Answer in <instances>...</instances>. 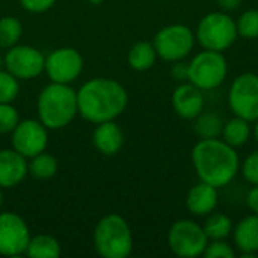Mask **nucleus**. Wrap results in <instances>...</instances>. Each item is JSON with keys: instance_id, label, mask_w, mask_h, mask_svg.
<instances>
[{"instance_id": "8", "label": "nucleus", "mask_w": 258, "mask_h": 258, "mask_svg": "<svg viewBox=\"0 0 258 258\" xmlns=\"http://www.w3.org/2000/svg\"><path fill=\"white\" fill-rule=\"evenodd\" d=\"M197 42L195 33L184 24H169L162 27L153 41L157 56L166 62L183 60L190 54Z\"/></svg>"}, {"instance_id": "17", "label": "nucleus", "mask_w": 258, "mask_h": 258, "mask_svg": "<svg viewBox=\"0 0 258 258\" xmlns=\"http://www.w3.org/2000/svg\"><path fill=\"white\" fill-rule=\"evenodd\" d=\"M233 239L242 257H254L258 252V215L251 213L240 219L233 230Z\"/></svg>"}, {"instance_id": "38", "label": "nucleus", "mask_w": 258, "mask_h": 258, "mask_svg": "<svg viewBox=\"0 0 258 258\" xmlns=\"http://www.w3.org/2000/svg\"><path fill=\"white\" fill-rule=\"evenodd\" d=\"M0 65H2V59H0Z\"/></svg>"}, {"instance_id": "21", "label": "nucleus", "mask_w": 258, "mask_h": 258, "mask_svg": "<svg viewBox=\"0 0 258 258\" xmlns=\"http://www.w3.org/2000/svg\"><path fill=\"white\" fill-rule=\"evenodd\" d=\"M26 255L32 258H57L60 255V243L50 234H38L30 237Z\"/></svg>"}, {"instance_id": "7", "label": "nucleus", "mask_w": 258, "mask_h": 258, "mask_svg": "<svg viewBox=\"0 0 258 258\" xmlns=\"http://www.w3.org/2000/svg\"><path fill=\"white\" fill-rule=\"evenodd\" d=\"M209 237L198 222L192 219H180L172 224L168 233L169 249L181 258H195L204 254Z\"/></svg>"}, {"instance_id": "10", "label": "nucleus", "mask_w": 258, "mask_h": 258, "mask_svg": "<svg viewBox=\"0 0 258 258\" xmlns=\"http://www.w3.org/2000/svg\"><path fill=\"white\" fill-rule=\"evenodd\" d=\"M30 231L26 221L12 212L0 213V255L17 257L26 254Z\"/></svg>"}, {"instance_id": "12", "label": "nucleus", "mask_w": 258, "mask_h": 258, "mask_svg": "<svg viewBox=\"0 0 258 258\" xmlns=\"http://www.w3.org/2000/svg\"><path fill=\"white\" fill-rule=\"evenodd\" d=\"M3 62L6 70L21 80L35 79L45 67V57L42 53L30 45H14L8 48Z\"/></svg>"}, {"instance_id": "1", "label": "nucleus", "mask_w": 258, "mask_h": 258, "mask_svg": "<svg viewBox=\"0 0 258 258\" xmlns=\"http://www.w3.org/2000/svg\"><path fill=\"white\" fill-rule=\"evenodd\" d=\"M192 165L200 181L222 189L239 174L240 159L236 148L219 138L200 139L192 150Z\"/></svg>"}, {"instance_id": "4", "label": "nucleus", "mask_w": 258, "mask_h": 258, "mask_svg": "<svg viewBox=\"0 0 258 258\" xmlns=\"http://www.w3.org/2000/svg\"><path fill=\"white\" fill-rule=\"evenodd\" d=\"M94 248L104 258H125L133 249V234L119 215L104 216L94 230Z\"/></svg>"}, {"instance_id": "27", "label": "nucleus", "mask_w": 258, "mask_h": 258, "mask_svg": "<svg viewBox=\"0 0 258 258\" xmlns=\"http://www.w3.org/2000/svg\"><path fill=\"white\" fill-rule=\"evenodd\" d=\"M20 92L18 79L8 70H0V103H12Z\"/></svg>"}, {"instance_id": "25", "label": "nucleus", "mask_w": 258, "mask_h": 258, "mask_svg": "<svg viewBox=\"0 0 258 258\" xmlns=\"http://www.w3.org/2000/svg\"><path fill=\"white\" fill-rule=\"evenodd\" d=\"M23 35L21 21L15 17H3L0 18V48H11L17 45Z\"/></svg>"}, {"instance_id": "2", "label": "nucleus", "mask_w": 258, "mask_h": 258, "mask_svg": "<svg viewBox=\"0 0 258 258\" xmlns=\"http://www.w3.org/2000/svg\"><path fill=\"white\" fill-rule=\"evenodd\" d=\"M128 94L116 80L97 77L88 80L77 91L79 113L89 122L113 121L127 107Z\"/></svg>"}, {"instance_id": "11", "label": "nucleus", "mask_w": 258, "mask_h": 258, "mask_svg": "<svg viewBox=\"0 0 258 258\" xmlns=\"http://www.w3.org/2000/svg\"><path fill=\"white\" fill-rule=\"evenodd\" d=\"M12 148L26 159L45 151L48 145V128L36 119H24L12 130Z\"/></svg>"}, {"instance_id": "28", "label": "nucleus", "mask_w": 258, "mask_h": 258, "mask_svg": "<svg viewBox=\"0 0 258 258\" xmlns=\"http://www.w3.org/2000/svg\"><path fill=\"white\" fill-rule=\"evenodd\" d=\"M18 122L20 115L12 103H0V135L12 133Z\"/></svg>"}, {"instance_id": "18", "label": "nucleus", "mask_w": 258, "mask_h": 258, "mask_svg": "<svg viewBox=\"0 0 258 258\" xmlns=\"http://www.w3.org/2000/svg\"><path fill=\"white\" fill-rule=\"evenodd\" d=\"M94 147L104 156L116 154L124 144V135L115 121H104L97 124L92 133Z\"/></svg>"}, {"instance_id": "26", "label": "nucleus", "mask_w": 258, "mask_h": 258, "mask_svg": "<svg viewBox=\"0 0 258 258\" xmlns=\"http://www.w3.org/2000/svg\"><path fill=\"white\" fill-rule=\"evenodd\" d=\"M237 32L239 36L246 39L258 38V9H248L245 11L237 20Z\"/></svg>"}, {"instance_id": "32", "label": "nucleus", "mask_w": 258, "mask_h": 258, "mask_svg": "<svg viewBox=\"0 0 258 258\" xmlns=\"http://www.w3.org/2000/svg\"><path fill=\"white\" fill-rule=\"evenodd\" d=\"M171 76L177 82H181V83L187 82V79H189V65L181 62V60L174 62V65L171 68Z\"/></svg>"}, {"instance_id": "15", "label": "nucleus", "mask_w": 258, "mask_h": 258, "mask_svg": "<svg viewBox=\"0 0 258 258\" xmlns=\"http://www.w3.org/2000/svg\"><path fill=\"white\" fill-rule=\"evenodd\" d=\"M27 162L15 150H0V189L20 184L27 175Z\"/></svg>"}, {"instance_id": "37", "label": "nucleus", "mask_w": 258, "mask_h": 258, "mask_svg": "<svg viewBox=\"0 0 258 258\" xmlns=\"http://www.w3.org/2000/svg\"><path fill=\"white\" fill-rule=\"evenodd\" d=\"M2 203H3V194H2V189H0V207H2Z\"/></svg>"}, {"instance_id": "19", "label": "nucleus", "mask_w": 258, "mask_h": 258, "mask_svg": "<svg viewBox=\"0 0 258 258\" xmlns=\"http://www.w3.org/2000/svg\"><path fill=\"white\" fill-rule=\"evenodd\" d=\"M249 124H251L249 121H246L240 116H234V118L228 119L222 128V141H225L233 148L243 147L249 141V136H251Z\"/></svg>"}, {"instance_id": "35", "label": "nucleus", "mask_w": 258, "mask_h": 258, "mask_svg": "<svg viewBox=\"0 0 258 258\" xmlns=\"http://www.w3.org/2000/svg\"><path fill=\"white\" fill-rule=\"evenodd\" d=\"M254 138H255V141H257L258 144V119L255 121V125H254Z\"/></svg>"}, {"instance_id": "29", "label": "nucleus", "mask_w": 258, "mask_h": 258, "mask_svg": "<svg viewBox=\"0 0 258 258\" xmlns=\"http://www.w3.org/2000/svg\"><path fill=\"white\" fill-rule=\"evenodd\" d=\"M203 255H206L207 258H234L236 251L225 240H212V242L209 240Z\"/></svg>"}, {"instance_id": "34", "label": "nucleus", "mask_w": 258, "mask_h": 258, "mask_svg": "<svg viewBox=\"0 0 258 258\" xmlns=\"http://www.w3.org/2000/svg\"><path fill=\"white\" fill-rule=\"evenodd\" d=\"M243 0H216L218 6L224 11V12H231L236 11L242 6Z\"/></svg>"}, {"instance_id": "22", "label": "nucleus", "mask_w": 258, "mask_h": 258, "mask_svg": "<svg viewBox=\"0 0 258 258\" xmlns=\"http://www.w3.org/2000/svg\"><path fill=\"white\" fill-rule=\"evenodd\" d=\"M203 228L209 240H225L230 234H233L234 224L228 215L212 212L210 215H207Z\"/></svg>"}, {"instance_id": "9", "label": "nucleus", "mask_w": 258, "mask_h": 258, "mask_svg": "<svg viewBox=\"0 0 258 258\" xmlns=\"http://www.w3.org/2000/svg\"><path fill=\"white\" fill-rule=\"evenodd\" d=\"M228 106L234 116L249 122L258 119V76L255 73L239 74L228 89Z\"/></svg>"}, {"instance_id": "33", "label": "nucleus", "mask_w": 258, "mask_h": 258, "mask_svg": "<svg viewBox=\"0 0 258 258\" xmlns=\"http://www.w3.org/2000/svg\"><path fill=\"white\" fill-rule=\"evenodd\" d=\"M246 204L252 213L258 215V186H254L252 189H249V192L246 195Z\"/></svg>"}, {"instance_id": "30", "label": "nucleus", "mask_w": 258, "mask_h": 258, "mask_svg": "<svg viewBox=\"0 0 258 258\" xmlns=\"http://www.w3.org/2000/svg\"><path fill=\"white\" fill-rule=\"evenodd\" d=\"M240 169H242L243 178H245L249 184L258 186V151L251 153V154L243 160V163L240 165Z\"/></svg>"}, {"instance_id": "23", "label": "nucleus", "mask_w": 258, "mask_h": 258, "mask_svg": "<svg viewBox=\"0 0 258 258\" xmlns=\"http://www.w3.org/2000/svg\"><path fill=\"white\" fill-rule=\"evenodd\" d=\"M194 121V130L200 139H213L222 135L224 121L216 112H201Z\"/></svg>"}, {"instance_id": "16", "label": "nucleus", "mask_w": 258, "mask_h": 258, "mask_svg": "<svg viewBox=\"0 0 258 258\" xmlns=\"http://www.w3.org/2000/svg\"><path fill=\"white\" fill-rule=\"evenodd\" d=\"M219 189L204 181L190 187L186 198V207L194 216H207L215 212L219 201Z\"/></svg>"}, {"instance_id": "6", "label": "nucleus", "mask_w": 258, "mask_h": 258, "mask_svg": "<svg viewBox=\"0 0 258 258\" xmlns=\"http://www.w3.org/2000/svg\"><path fill=\"white\" fill-rule=\"evenodd\" d=\"M189 65L187 82L194 83L201 91H212L221 86L228 74V62L222 51L207 50L197 53Z\"/></svg>"}, {"instance_id": "14", "label": "nucleus", "mask_w": 258, "mask_h": 258, "mask_svg": "<svg viewBox=\"0 0 258 258\" xmlns=\"http://www.w3.org/2000/svg\"><path fill=\"white\" fill-rule=\"evenodd\" d=\"M172 107L183 119H195L204 110V94L190 82L180 83L172 92Z\"/></svg>"}, {"instance_id": "3", "label": "nucleus", "mask_w": 258, "mask_h": 258, "mask_svg": "<svg viewBox=\"0 0 258 258\" xmlns=\"http://www.w3.org/2000/svg\"><path fill=\"white\" fill-rule=\"evenodd\" d=\"M79 113L77 92L65 83L51 82L38 97V116L48 130L67 127Z\"/></svg>"}, {"instance_id": "13", "label": "nucleus", "mask_w": 258, "mask_h": 258, "mask_svg": "<svg viewBox=\"0 0 258 258\" xmlns=\"http://www.w3.org/2000/svg\"><path fill=\"white\" fill-rule=\"evenodd\" d=\"M44 70L51 82L68 85L80 76L83 70V57L76 48H56L45 57Z\"/></svg>"}, {"instance_id": "31", "label": "nucleus", "mask_w": 258, "mask_h": 258, "mask_svg": "<svg viewBox=\"0 0 258 258\" xmlns=\"http://www.w3.org/2000/svg\"><path fill=\"white\" fill-rule=\"evenodd\" d=\"M54 3H56V0H20V5L23 6V9L33 12V14L45 12Z\"/></svg>"}, {"instance_id": "20", "label": "nucleus", "mask_w": 258, "mask_h": 258, "mask_svg": "<svg viewBox=\"0 0 258 258\" xmlns=\"http://www.w3.org/2000/svg\"><path fill=\"white\" fill-rule=\"evenodd\" d=\"M156 59H157V51H156L154 45L147 41L136 42L127 54L128 65L136 71L150 70L156 63Z\"/></svg>"}, {"instance_id": "5", "label": "nucleus", "mask_w": 258, "mask_h": 258, "mask_svg": "<svg viewBox=\"0 0 258 258\" xmlns=\"http://www.w3.org/2000/svg\"><path fill=\"white\" fill-rule=\"evenodd\" d=\"M237 36L236 21L224 11H215L204 15L195 32V38L203 48L222 53L236 42Z\"/></svg>"}, {"instance_id": "36", "label": "nucleus", "mask_w": 258, "mask_h": 258, "mask_svg": "<svg viewBox=\"0 0 258 258\" xmlns=\"http://www.w3.org/2000/svg\"><path fill=\"white\" fill-rule=\"evenodd\" d=\"M91 5H100V3H103V0H88Z\"/></svg>"}, {"instance_id": "24", "label": "nucleus", "mask_w": 258, "mask_h": 258, "mask_svg": "<svg viewBox=\"0 0 258 258\" xmlns=\"http://www.w3.org/2000/svg\"><path fill=\"white\" fill-rule=\"evenodd\" d=\"M57 160L54 156L47 154L45 151L36 154L27 163V171L33 178L38 180H48L56 175L57 172Z\"/></svg>"}]
</instances>
